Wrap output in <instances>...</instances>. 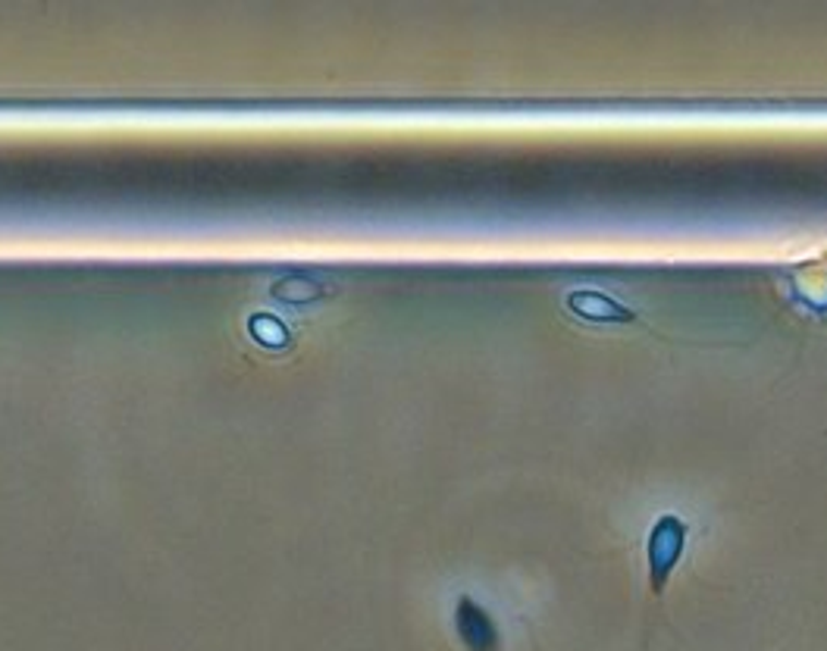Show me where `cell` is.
<instances>
[{"label":"cell","instance_id":"cell-1","mask_svg":"<svg viewBox=\"0 0 827 651\" xmlns=\"http://www.w3.org/2000/svg\"><path fill=\"white\" fill-rule=\"evenodd\" d=\"M683 545V520L661 517L658 529L652 532V582H661L668 567L674 564V554Z\"/></svg>","mask_w":827,"mask_h":651}]
</instances>
